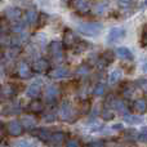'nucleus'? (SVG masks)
<instances>
[{
    "instance_id": "obj_1",
    "label": "nucleus",
    "mask_w": 147,
    "mask_h": 147,
    "mask_svg": "<svg viewBox=\"0 0 147 147\" xmlns=\"http://www.w3.org/2000/svg\"><path fill=\"white\" fill-rule=\"evenodd\" d=\"M76 30H78V32L83 34V35H85V36H97L103 30V25H102L101 22L90 21V22L79 23Z\"/></svg>"
},
{
    "instance_id": "obj_2",
    "label": "nucleus",
    "mask_w": 147,
    "mask_h": 147,
    "mask_svg": "<svg viewBox=\"0 0 147 147\" xmlns=\"http://www.w3.org/2000/svg\"><path fill=\"white\" fill-rule=\"evenodd\" d=\"M79 40H80V39L78 38V35H76L75 31L71 30V28H66V30L63 31V36H62L61 43L65 48L71 49L79 43Z\"/></svg>"
},
{
    "instance_id": "obj_3",
    "label": "nucleus",
    "mask_w": 147,
    "mask_h": 147,
    "mask_svg": "<svg viewBox=\"0 0 147 147\" xmlns=\"http://www.w3.org/2000/svg\"><path fill=\"white\" fill-rule=\"evenodd\" d=\"M61 97V90L56 85H48L45 89V103L49 106L57 105V101Z\"/></svg>"
},
{
    "instance_id": "obj_4",
    "label": "nucleus",
    "mask_w": 147,
    "mask_h": 147,
    "mask_svg": "<svg viewBox=\"0 0 147 147\" xmlns=\"http://www.w3.org/2000/svg\"><path fill=\"white\" fill-rule=\"evenodd\" d=\"M115 59V53L114 51H111V49H109V51H105L103 53L101 54V56L98 57V61H97V66L99 67L101 70L106 69L109 65H111L112 62H114Z\"/></svg>"
},
{
    "instance_id": "obj_5",
    "label": "nucleus",
    "mask_w": 147,
    "mask_h": 147,
    "mask_svg": "<svg viewBox=\"0 0 147 147\" xmlns=\"http://www.w3.org/2000/svg\"><path fill=\"white\" fill-rule=\"evenodd\" d=\"M32 72H38V74H48L51 70V63L47 58H39L34 62L32 65Z\"/></svg>"
},
{
    "instance_id": "obj_6",
    "label": "nucleus",
    "mask_w": 147,
    "mask_h": 147,
    "mask_svg": "<svg viewBox=\"0 0 147 147\" xmlns=\"http://www.w3.org/2000/svg\"><path fill=\"white\" fill-rule=\"evenodd\" d=\"M40 94H41V80L38 79L31 85H28V88L26 89V96L32 99H38L40 97Z\"/></svg>"
},
{
    "instance_id": "obj_7",
    "label": "nucleus",
    "mask_w": 147,
    "mask_h": 147,
    "mask_svg": "<svg viewBox=\"0 0 147 147\" xmlns=\"http://www.w3.org/2000/svg\"><path fill=\"white\" fill-rule=\"evenodd\" d=\"M125 34H127L125 28H123V27H112L111 30H110L109 35H107V43H116V41L121 40V39H124Z\"/></svg>"
},
{
    "instance_id": "obj_8",
    "label": "nucleus",
    "mask_w": 147,
    "mask_h": 147,
    "mask_svg": "<svg viewBox=\"0 0 147 147\" xmlns=\"http://www.w3.org/2000/svg\"><path fill=\"white\" fill-rule=\"evenodd\" d=\"M22 111L21 109L20 102H12V103L5 105L1 109V115L3 116H14V115H18Z\"/></svg>"
},
{
    "instance_id": "obj_9",
    "label": "nucleus",
    "mask_w": 147,
    "mask_h": 147,
    "mask_svg": "<svg viewBox=\"0 0 147 147\" xmlns=\"http://www.w3.org/2000/svg\"><path fill=\"white\" fill-rule=\"evenodd\" d=\"M72 114H74V109H72V105L70 103L69 101H65V102H62V105H61V107H59V117H61V120H70L71 119V116H72Z\"/></svg>"
},
{
    "instance_id": "obj_10",
    "label": "nucleus",
    "mask_w": 147,
    "mask_h": 147,
    "mask_svg": "<svg viewBox=\"0 0 147 147\" xmlns=\"http://www.w3.org/2000/svg\"><path fill=\"white\" fill-rule=\"evenodd\" d=\"M22 14H23L22 9H21V8H18V7H10V8H8V9L5 10V13H4L5 18H7L8 21H10V22L20 21L21 17H22Z\"/></svg>"
},
{
    "instance_id": "obj_11",
    "label": "nucleus",
    "mask_w": 147,
    "mask_h": 147,
    "mask_svg": "<svg viewBox=\"0 0 147 147\" xmlns=\"http://www.w3.org/2000/svg\"><path fill=\"white\" fill-rule=\"evenodd\" d=\"M7 130L10 136H13V137H20V136L23 133V128L18 120H12V121L8 123Z\"/></svg>"
},
{
    "instance_id": "obj_12",
    "label": "nucleus",
    "mask_w": 147,
    "mask_h": 147,
    "mask_svg": "<svg viewBox=\"0 0 147 147\" xmlns=\"http://www.w3.org/2000/svg\"><path fill=\"white\" fill-rule=\"evenodd\" d=\"M48 51L54 58H61L62 57V51H63V45H62L61 41L58 40H52L48 45Z\"/></svg>"
},
{
    "instance_id": "obj_13",
    "label": "nucleus",
    "mask_w": 147,
    "mask_h": 147,
    "mask_svg": "<svg viewBox=\"0 0 147 147\" xmlns=\"http://www.w3.org/2000/svg\"><path fill=\"white\" fill-rule=\"evenodd\" d=\"M115 56H117L120 59H125V61L128 62H133V59H134V56H133L132 51H130L129 48H127V47H119L117 49H115Z\"/></svg>"
},
{
    "instance_id": "obj_14",
    "label": "nucleus",
    "mask_w": 147,
    "mask_h": 147,
    "mask_svg": "<svg viewBox=\"0 0 147 147\" xmlns=\"http://www.w3.org/2000/svg\"><path fill=\"white\" fill-rule=\"evenodd\" d=\"M71 75L69 69L66 67H57V69L52 70V71L48 72V76L51 79H66Z\"/></svg>"
},
{
    "instance_id": "obj_15",
    "label": "nucleus",
    "mask_w": 147,
    "mask_h": 147,
    "mask_svg": "<svg viewBox=\"0 0 147 147\" xmlns=\"http://www.w3.org/2000/svg\"><path fill=\"white\" fill-rule=\"evenodd\" d=\"M17 88H16L14 84H5V85L1 86V89H0V94H1L3 97H4L5 99H10L13 98V97L17 94Z\"/></svg>"
},
{
    "instance_id": "obj_16",
    "label": "nucleus",
    "mask_w": 147,
    "mask_h": 147,
    "mask_svg": "<svg viewBox=\"0 0 147 147\" xmlns=\"http://www.w3.org/2000/svg\"><path fill=\"white\" fill-rule=\"evenodd\" d=\"M17 71H18V76H20L21 79H30L31 76H32V70L28 66L27 62H25V61L20 62Z\"/></svg>"
},
{
    "instance_id": "obj_17",
    "label": "nucleus",
    "mask_w": 147,
    "mask_h": 147,
    "mask_svg": "<svg viewBox=\"0 0 147 147\" xmlns=\"http://www.w3.org/2000/svg\"><path fill=\"white\" fill-rule=\"evenodd\" d=\"M32 134L36 136V137L40 141H43V142H49L52 133H51V130L47 129V128H35V129L32 130Z\"/></svg>"
},
{
    "instance_id": "obj_18",
    "label": "nucleus",
    "mask_w": 147,
    "mask_h": 147,
    "mask_svg": "<svg viewBox=\"0 0 147 147\" xmlns=\"http://www.w3.org/2000/svg\"><path fill=\"white\" fill-rule=\"evenodd\" d=\"M20 123L23 129H26V130H34L36 128V119L34 116H31V115L23 116Z\"/></svg>"
},
{
    "instance_id": "obj_19",
    "label": "nucleus",
    "mask_w": 147,
    "mask_h": 147,
    "mask_svg": "<svg viewBox=\"0 0 147 147\" xmlns=\"http://www.w3.org/2000/svg\"><path fill=\"white\" fill-rule=\"evenodd\" d=\"M44 103L41 101H39V99H32V101L30 102V105H28L27 110L31 112V114H41V112L44 111Z\"/></svg>"
},
{
    "instance_id": "obj_20",
    "label": "nucleus",
    "mask_w": 147,
    "mask_h": 147,
    "mask_svg": "<svg viewBox=\"0 0 147 147\" xmlns=\"http://www.w3.org/2000/svg\"><path fill=\"white\" fill-rule=\"evenodd\" d=\"M134 90H136L134 83H128V81H124V83L121 84V86H120V92H121V94L125 97V98H130Z\"/></svg>"
},
{
    "instance_id": "obj_21",
    "label": "nucleus",
    "mask_w": 147,
    "mask_h": 147,
    "mask_svg": "<svg viewBox=\"0 0 147 147\" xmlns=\"http://www.w3.org/2000/svg\"><path fill=\"white\" fill-rule=\"evenodd\" d=\"M132 110L138 114H146L147 111V103L145 99H137L132 103Z\"/></svg>"
},
{
    "instance_id": "obj_22",
    "label": "nucleus",
    "mask_w": 147,
    "mask_h": 147,
    "mask_svg": "<svg viewBox=\"0 0 147 147\" xmlns=\"http://www.w3.org/2000/svg\"><path fill=\"white\" fill-rule=\"evenodd\" d=\"M38 14L39 13L36 12L35 9H27L25 13V18L26 23H28V25H36V21H38Z\"/></svg>"
},
{
    "instance_id": "obj_23",
    "label": "nucleus",
    "mask_w": 147,
    "mask_h": 147,
    "mask_svg": "<svg viewBox=\"0 0 147 147\" xmlns=\"http://www.w3.org/2000/svg\"><path fill=\"white\" fill-rule=\"evenodd\" d=\"M65 140H66V134H65V132H61V130H58V132L52 133L49 142H52L53 145H59V143H62Z\"/></svg>"
},
{
    "instance_id": "obj_24",
    "label": "nucleus",
    "mask_w": 147,
    "mask_h": 147,
    "mask_svg": "<svg viewBox=\"0 0 147 147\" xmlns=\"http://www.w3.org/2000/svg\"><path fill=\"white\" fill-rule=\"evenodd\" d=\"M72 5L74 9H76L79 13H88L89 7H90V4L88 1H74Z\"/></svg>"
},
{
    "instance_id": "obj_25",
    "label": "nucleus",
    "mask_w": 147,
    "mask_h": 147,
    "mask_svg": "<svg viewBox=\"0 0 147 147\" xmlns=\"http://www.w3.org/2000/svg\"><path fill=\"white\" fill-rule=\"evenodd\" d=\"M25 27H26V22L20 20V21H16V22H12V25H10V31L16 32V34H21L25 30Z\"/></svg>"
},
{
    "instance_id": "obj_26",
    "label": "nucleus",
    "mask_w": 147,
    "mask_h": 147,
    "mask_svg": "<svg viewBox=\"0 0 147 147\" xmlns=\"http://www.w3.org/2000/svg\"><path fill=\"white\" fill-rule=\"evenodd\" d=\"M112 109H115L116 111L119 112H123V114H125V112H128V105L125 103L124 101H121V99H115L114 105H112Z\"/></svg>"
},
{
    "instance_id": "obj_27",
    "label": "nucleus",
    "mask_w": 147,
    "mask_h": 147,
    "mask_svg": "<svg viewBox=\"0 0 147 147\" xmlns=\"http://www.w3.org/2000/svg\"><path fill=\"white\" fill-rule=\"evenodd\" d=\"M121 75H123V72H121V70H120V69H116V70H114V71H111V72H110V75H109L110 84L119 83V80L121 79Z\"/></svg>"
},
{
    "instance_id": "obj_28",
    "label": "nucleus",
    "mask_w": 147,
    "mask_h": 147,
    "mask_svg": "<svg viewBox=\"0 0 147 147\" xmlns=\"http://www.w3.org/2000/svg\"><path fill=\"white\" fill-rule=\"evenodd\" d=\"M124 121L128 123V124H132V125H136V124H141L142 123V119L137 115H130V114H125L124 115Z\"/></svg>"
},
{
    "instance_id": "obj_29",
    "label": "nucleus",
    "mask_w": 147,
    "mask_h": 147,
    "mask_svg": "<svg viewBox=\"0 0 147 147\" xmlns=\"http://www.w3.org/2000/svg\"><path fill=\"white\" fill-rule=\"evenodd\" d=\"M106 90H107L106 84H103V83H97L96 85H94V88H93V94H94V96L101 97V96H103V94L106 93Z\"/></svg>"
},
{
    "instance_id": "obj_30",
    "label": "nucleus",
    "mask_w": 147,
    "mask_h": 147,
    "mask_svg": "<svg viewBox=\"0 0 147 147\" xmlns=\"http://www.w3.org/2000/svg\"><path fill=\"white\" fill-rule=\"evenodd\" d=\"M48 22V14H45L44 12L39 13L38 14V21H36V27L38 28H43L44 26Z\"/></svg>"
},
{
    "instance_id": "obj_31",
    "label": "nucleus",
    "mask_w": 147,
    "mask_h": 147,
    "mask_svg": "<svg viewBox=\"0 0 147 147\" xmlns=\"http://www.w3.org/2000/svg\"><path fill=\"white\" fill-rule=\"evenodd\" d=\"M101 116H102V119H103L105 121H110V120H112L115 117V112L112 111V110L106 109V107H105V109L102 110V112H101Z\"/></svg>"
},
{
    "instance_id": "obj_32",
    "label": "nucleus",
    "mask_w": 147,
    "mask_h": 147,
    "mask_svg": "<svg viewBox=\"0 0 147 147\" xmlns=\"http://www.w3.org/2000/svg\"><path fill=\"white\" fill-rule=\"evenodd\" d=\"M89 72H90V66H88L86 63L80 65L76 69V75H79V76H86Z\"/></svg>"
},
{
    "instance_id": "obj_33",
    "label": "nucleus",
    "mask_w": 147,
    "mask_h": 147,
    "mask_svg": "<svg viewBox=\"0 0 147 147\" xmlns=\"http://www.w3.org/2000/svg\"><path fill=\"white\" fill-rule=\"evenodd\" d=\"M10 40H12V36H9L8 34H0V47H9Z\"/></svg>"
},
{
    "instance_id": "obj_34",
    "label": "nucleus",
    "mask_w": 147,
    "mask_h": 147,
    "mask_svg": "<svg viewBox=\"0 0 147 147\" xmlns=\"http://www.w3.org/2000/svg\"><path fill=\"white\" fill-rule=\"evenodd\" d=\"M86 48H88V44H86L85 41H83V40H79V43L76 44L72 49L75 51V53H81V52L86 51Z\"/></svg>"
},
{
    "instance_id": "obj_35",
    "label": "nucleus",
    "mask_w": 147,
    "mask_h": 147,
    "mask_svg": "<svg viewBox=\"0 0 147 147\" xmlns=\"http://www.w3.org/2000/svg\"><path fill=\"white\" fill-rule=\"evenodd\" d=\"M137 134H138V132L137 130H134V129H129V130H127V133H125V138L127 140H137Z\"/></svg>"
},
{
    "instance_id": "obj_36",
    "label": "nucleus",
    "mask_w": 147,
    "mask_h": 147,
    "mask_svg": "<svg viewBox=\"0 0 147 147\" xmlns=\"http://www.w3.org/2000/svg\"><path fill=\"white\" fill-rule=\"evenodd\" d=\"M107 8V3H98L96 4V13L97 14H102Z\"/></svg>"
},
{
    "instance_id": "obj_37",
    "label": "nucleus",
    "mask_w": 147,
    "mask_h": 147,
    "mask_svg": "<svg viewBox=\"0 0 147 147\" xmlns=\"http://www.w3.org/2000/svg\"><path fill=\"white\" fill-rule=\"evenodd\" d=\"M89 109H90V101L85 99V101L81 103V114H88Z\"/></svg>"
},
{
    "instance_id": "obj_38",
    "label": "nucleus",
    "mask_w": 147,
    "mask_h": 147,
    "mask_svg": "<svg viewBox=\"0 0 147 147\" xmlns=\"http://www.w3.org/2000/svg\"><path fill=\"white\" fill-rule=\"evenodd\" d=\"M146 138H147V133H146V129L143 128L142 132H138L137 134V141L141 143H146Z\"/></svg>"
},
{
    "instance_id": "obj_39",
    "label": "nucleus",
    "mask_w": 147,
    "mask_h": 147,
    "mask_svg": "<svg viewBox=\"0 0 147 147\" xmlns=\"http://www.w3.org/2000/svg\"><path fill=\"white\" fill-rule=\"evenodd\" d=\"M146 45H147V31H146V26H143L142 36H141V47L146 48Z\"/></svg>"
},
{
    "instance_id": "obj_40",
    "label": "nucleus",
    "mask_w": 147,
    "mask_h": 147,
    "mask_svg": "<svg viewBox=\"0 0 147 147\" xmlns=\"http://www.w3.org/2000/svg\"><path fill=\"white\" fill-rule=\"evenodd\" d=\"M66 147H81V145L78 140L70 138V140H67V142H66Z\"/></svg>"
},
{
    "instance_id": "obj_41",
    "label": "nucleus",
    "mask_w": 147,
    "mask_h": 147,
    "mask_svg": "<svg viewBox=\"0 0 147 147\" xmlns=\"http://www.w3.org/2000/svg\"><path fill=\"white\" fill-rule=\"evenodd\" d=\"M14 147H34L32 143L28 142L26 140H22V141H18V142L14 143Z\"/></svg>"
},
{
    "instance_id": "obj_42",
    "label": "nucleus",
    "mask_w": 147,
    "mask_h": 147,
    "mask_svg": "<svg viewBox=\"0 0 147 147\" xmlns=\"http://www.w3.org/2000/svg\"><path fill=\"white\" fill-rule=\"evenodd\" d=\"M8 53H9L10 58H16V57H17L18 54L21 53V48H17V47H12V48H10V51L8 52Z\"/></svg>"
},
{
    "instance_id": "obj_43",
    "label": "nucleus",
    "mask_w": 147,
    "mask_h": 147,
    "mask_svg": "<svg viewBox=\"0 0 147 147\" xmlns=\"http://www.w3.org/2000/svg\"><path fill=\"white\" fill-rule=\"evenodd\" d=\"M119 5L123 7V10H128L133 5V1H119Z\"/></svg>"
},
{
    "instance_id": "obj_44",
    "label": "nucleus",
    "mask_w": 147,
    "mask_h": 147,
    "mask_svg": "<svg viewBox=\"0 0 147 147\" xmlns=\"http://www.w3.org/2000/svg\"><path fill=\"white\" fill-rule=\"evenodd\" d=\"M89 147H106V143H105V141H96V142L90 143L89 145Z\"/></svg>"
},
{
    "instance_id": "obj_45",
    "label": "nucleus",
    "mask_w": 147,
    "mask_h": 147,
    "mask_svg": "<svg viewBox=\"0 0 147 147\" xmlns=\"http://www.w3.org/2000/svg\"><path fill=\"white\" fill-rule=\"evenodd\" d=\"M56 119V116H54L52 112H48V114H45L44 115V120H45L47 123H51V121H53V120Z\"/></svg>"
},
{
    "instance_id": "obj_46",
    "label": "nucleus",
    "mask_w": 147,
    "mask_h": 147,
    "mask_svg": "<svg viewBox=\"0 0 147 147\" xmlns=\"http://www.w3.org/2000/svg\"><path fill=\"white\" fill-rule=\"evenodd\" d=\"M112 128H114V129H116V130H121L123 129V124H115Z\"/></svg>"
},
{
    "instance_id": "obj_47",
    "label": "nucleus",
    "mask_w": 147,
    "mask_h": 147,
    "mask_svg": "<svg viewBox=\"0 0 147 147\" xmlns=\"http://www.w3.org/2000/svg\"><path fill=\"white\" fill-rule=\"evenodd\" d=\"M3 137H4V133H3V125L0 124V141L3 140Z\"/></svg>"
},
{
    "instance_id": "obj_48",
    "label": "nucleus",
    "mask_w": 147,
    "mask_h": 147,
    "mask_svg": "<svg viewBox=\"0 0 147 147\" xmlns=\"http://www.w3.org/2000/svg\"><path fill=\"white\" fill-rule=\"evenodd\" d=\"M3 58H4V52H3V49L0 48V61H3Z\"/></svg>"
},
{
    "instance_id": "obj_49",
    "label": "nucleus",
    "mask_w": 147,
    "mask_h": 147,
    "mask_svg": "<svg viewBox=\"0 0 147 147\" xmlns=\"http://www.w3.org/2000/svg\"><path fill=\"white\" fill-rule=\"evenodd\" d=\"M0 147H9L8 145H0Z\"/></svg>"
},
{
    "instance_id": "obj_50",
    "label": "nucleus",
    "mask_w": 147,
    "mask_h": 147,
    "mask_svg": "<svg viewBox=\"0 0 147 147\" xmlns=\"http://www.w3.org/2000/svg\"><path fill=\"white\" fill-rule=\"evenodd\" d=\"M0 78H1V71H0Z\"/></svg>"
},
{
    "instance_id": "obj_51",
    "label": "nucleus",
    "mask_w": 147,
    "mask_h": 147,
    "mask_svg": "<svg viewBox=\"0 0 147 147\" xmlns=\"http://www.w3.org/2000/svg\"><path fill=\"white\" fill-rule=\"evenodd\" d=\"M0 26H1V22H0Z\"/></svg>"
}]
</instances>
